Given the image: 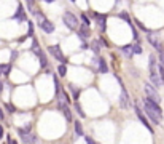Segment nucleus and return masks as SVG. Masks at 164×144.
Here are the masks:
<instances>
[{
    "label": "nucleus",
    "mask_w": 164,
    "mask_h": 144,
    "mask_svg": "<svg viewBox=\"0 0 164 144\" xmlns=\"http://www.w3.org/2000/svg\"><path fill=\"white\" fill-rule=\"evenodd\" d=\"M143 107H145L148 119L152 120V123H155V125L162 123V109L159 107V103H155L150 98H143Z\"/></svg>",
    "instance_id": "obj_1"
},
{
    "label": "nucleus",
    "mask_w": 164,
    "mask_h": 144,
    "mask_svg": "<svg viewBox=\"0 0 164 144\" xmlns=\"http://www.w3.org/2000/svg\"><path fill=\"white\" fill-rule=\"evenodd\" d=\"M62 21H64V24L67 26V29H72V31H75V29L78 27V24H80L78 18L75 16L72 11H65L64 16H62Z\"/></svg>",
    "instance_id": "obj_2"
},
{
    "label": "nucleus",
    "mask_w": 164,
    "mask_h": 144,
    "mask_svg": "<svg viewBox=\"0 0 164 144\" xmlns=\"http://www.w3.org/2000/svg\"><path fill=\"white\" fill-rule=\"evenodd\" d=\"M143 90H145L147 98H150L152 101H155V103H161V96L158 93V88H156L153 83H145L143 85Z\"/></svg>",
    "instance_id": "obj_3"
},
{
    "label": "nucleus",
    "mask_w": 164,
    "mask_h": 144,
    "mask_svg": "<svg viewBox=\"0 0 164 144\" xmlns=\"http://www.w3.org/2000/svg\"><path fill=\"white\" fill-rule=\"evenodd\" d=\"M48 51H49V54L54 58V59H58L59 63L67 64V59H65L64 53L61 51V47H59V45H51V47H48Z\"/></svg>",
    "instance_id": "obj_4"
},
{
    "label": "nucleus",
    "mask_w": 164,
    "mask_h": 144,
    "mask_svg": "<svg viewBox=\"0 0 164 144\" xmlns=\"http://www.w3.org/2000/svg\"><path fill=\"white\" fill-rule=\"evenodd\" d=\"M119 106L123 109H131V98L126 91V86L121 85V95H119Z\"/></svg>",
    "instance_id": "obj_5"
},
{
    "label": "nucleus",
    "mask_w": 164,
    "mask_h": 144,
    "mask_svg": "<svg viewBox=\"0 0 164 144\" xmlns=\"http://www.w3.org/2000/svg\"><path fill=\"white\" fill-rule=\"evenodd\" d=\"M147 39H148L150 43H152V47H153V48H156L158 51H164V47H162V43H161V40L158 39L156 34H153L152 31H150V32L147 34Z\"/></svg>",
    "instance_id": "obj_6"
},
{
    "label": "nucleus",
    "mask_w": 164,
    "mask_h": 144,
    "mask_svg": "<svg viewBox=\"0 0 164 144\" xmlns=\"http://www.w3.org/2000/svg\"><path fill=\"white\" fill-rule=\"evenodd\" d=\"M134 111H135V114H137V117H139V120H140V123H143V126L148 130L150 133H153V126L150 125V122H148V119L145 117V115L142 114V111H140V107L139 106H134Z\"/></svg>",
    "instance_id": "obj_7"
},
{
    "label": "nucleus",
    "mask_w": 164,
    "mask_h": 144,
    "mask_svg": "<svg viewBox=\"0 0 164 144\" xmlns=\"http://www.w3.org/2000/svg\"><path fill=\"white\" fill-rule=\"evenodd\" d=\"M38 27L42 29V31L45 34H53L54 32V24L49 21V19H43V21H40L38 23Z\"/></svg>",
    "instance_id": "obj_8"
},
{
    "label": "nucleus",
    "mask_w": 164,
    "mask_h": 144,
    "mask_svg": "<svg viewBox=\"0 0 164 144\" xmlns=\"http://www.w3.org/2000/svg\"><path fill=\"white\" fill-rule=\"evenodd\" d=\"M92 16L96 18V21H97V24L101 27V31L104 32L105 29H107V14H99V13L92 11Z\"/></svg>",
    "instance_id": "obj_9"
},
{
    "label": "nucleus",
    "mask_w": 164,
    "mask_h": 144,
    "mask_svg": "<svg viewBox=\"0 0 164 144\" xmlns=\"http://www.w3.org/2000/svg\"><path fill=\"white\" fill-rule=\"evenodd\" d=\"M13 19H15V21H18V23H24V21H27V16H26V13H24L22 5H19V7H18L16 13L13 14Z\"/></svg>",
    "instance_id": "obj_10"
},
{
    "label": "nucleus",
    "mask_w": 164,
    "mask_h": 144,
    "mask_svg": "<svg viewBox=\"0 0 164 144\" xmlns=\"http://www.w3.org/2000/svg\"><path fill=\"white\" fill-rule=\"evenodd\" d=\"M77 35H78V39H81L83 42H86L88 39H89V31H88V26L86 24H83L78 31H77Z\"/></svg>",
    "instance_id": "obj_11"
},
{
    "label": "nucleus",
    "mask_w": 164,
    "mask_h": 144,
    "mask_svg": "<svg viewBox=\"0 0 164 144\" xmlns=\"http://www.w3.org/2000/svg\"><path fill=\"white\" fill-rule=\"evenodd\" d=\"M121 53L124 54V56L128 58V59H131V58L135 54V53H134V45H132V43H129V45L121 47Z\"/></svg>",
    "instance_id": "obj_12"
},
{
    "label": "nucleus",
    "mask_w": 164,
    "mask_h": 144,
    "mask_svg": "<svg viewBox=\"0 0 164 144\" xmlns=\"http://www.w3.org/2000/svg\"><path fill=\"white\" fill-rule=\"evenodd\" d=\"M73 126H75V135L77 136H83L85 138V131H83V125L80 123V120L73 122Z\"/></svg>",
    "instance_id": "obj_13"
},
{
    "label": "nucleus",
    "mask_w": 164,
    "mask_h": 144,
    "mask_svg": "<svg viewBox=\"0 0 164 144\" xmlns=\"http://www.w3.org/2000/svg\"><path fill=\"white\" fill-rule=\"evenodd\" d=\"M97 59H99V72H101V74H107V72H108V66H107L105 59H104V58H97Z\"/></svg>",
    "instance_id": "obj_14"
},
{
    "label": "nucleus",
    "mask_w": 164,
    "mask_h": 144,
    "mask_svg": "<svg viewBox=\"0 0 164 144\" xmlns=\"http://www.w3.org/2000/svg\"><path fill=\"white\" fill-rule=\"evenodd\" d=\"M59 109H61V112L64 114V117L67 119V122H72V112H70L69 106H62V107H59Z\"/></svg>",
    "instance_id": "obj_15"
},
{
    "label": "nucleus",
    "mask_w": 164,
    "mask_h": 144,
    "mask_svg": "<svg viewBox=\"0 0 164 144\" xmlns=\"http://www.w3.org/2000/svg\"><path fill=\"white\" fill-rule=\"evenodd\" d=\"M21 141H22V142H37L38 139H37L34 135H30V133H26V135L21 136Z\"/></svg>",
    "instance_id": "obj_16"
},
{
    "label": "nucleus",
    "mask_w": 164,
    "mask_h": 144,
    "mask_svg": "<svg viewBox=\"0 0 164 144\" xmlns=\"http://www.w3.org/2000/svg\"><path fill=\"white\" fill-rule=\"evenodd\" d=\"M37 56H38V63H40V66H42V67H46V66H48V61H46V58H45L43 51H40Z\"/></svg>",
    "instance_id": "obj_17"
},
{
    "label": "nucleus",
    "mask_w": 164,
    "mask_h": 144,
    "mask_svg": "<svg viewBox=\"0 0 164 144\" xmlns=\"http://www.w3.org/2000/svg\"><path fill=\"white\" fill-rule=\"evenodd\" d=\"M58 74H59V77H65V74H67V64H64V63L59 64V67H58Z\"/></svg>",
    "instance_id": "obj_18"
},
{
    "label": "nucleus",
    "mask_w": 164,
    "mask_h": 144,
    "mask_svg": "<svg viewBox=\"0 0 164 144\" xmlns=\"http://www.w3.org/2000/svg\"><path fill=\"white\" fill-rule=\"evenodd\" d=\"M101 42L99 40H92V43H91V50L96 53V54H99V51H101Z\"/></svg>",
    "instance_id": "obj_19"
},
{
    "label": "nucleus",
    "mask_w": 164,
    "mask_h": 144,
    "mask_svg": "<svg viewBox=\"0 0 164 144\" xmlns=\"http://www.w3.org/2000/svg\"><path fill=\"white\" fill-rule=\"evenodd\" d=\"M30 128H32V125H30V123H27L24 128H19V130H18V133H19L21 136L26 135V133H30Z\"/></svg>",
    "instance_id": "obj_20"
},
{
    "label": "nucleus",
    "mask_w": 164,
    "mask_h": 144,
    "mask_svg": "<svg viewBox=\"0 0 164 144\" xmlns=\"http://www.w3.org/2000/svg\"><path fill=\"white\" fill-rule=\"evenodd\" d=\"M75 111L78 112V115H80V117H81V119H85V117H86V114L83 112V109H81L80 103H75Z\"/></svg>",
    "instance_id": "obj_21"
},
{
    "label": "nucleus",
    "mask_w": 164,
    "mask_h": 144,
    "mask_svg": "<svg viewBox=\"0 0 164 144\" xmlns=\"http://www.w3.org/2000/svg\"><path fill=\"white\" fill-rule=\"evenodd\" d=\"M134 23L137 24V27L140 29V31H143V32H147V34L150 32V29H147V26H145L143 23H140V21H137V19H134Z\"/></svg>",
    "instance_id": "obj_22"
},
{
    "label": "nucleus",
    "mask_w": 164,
    "mask_h": 144,
    "mask_svg": "<svg viewBox=\"0 0 164 144\" xmlns=\"http://www.w3.org/2000/svg\"><path fill=\"white\" fill-rule=\"evenodd\" d=\"M10 70H11V64H2V72H3L5 77L10 75Z\"/></svg>",
    "instance_id": "obj_23"
},
{
    "label": "nucleus",
    "mask_w": 164,
    "mask_h": 144,
    "mask_svg": "<svg viewBox=\"0 0 164 144\" xmlns=\"http://www.w3.org/2000/svg\"><path fill=\"white\" fill-rule=\"evenodd\" d=\"M27 24H29V29H27V37H34V23L27 21Z\"/></svg>",
    "instance_id": "obj_24"
},
{
    "label": "nucleus",
    "mask_w": 164,
    "mask_h": 144,
    "mask_svg": "<svg viewBox=\"0 0 164 144\" xmlns=\"http://www.w3.org/2000/svg\"><path fill=\"white\" fill-rule=\"evenodd\" d=\"M80 16H81V21H83V24H86V26H91V19L88 18V14H86V13H81Z\"/></svg>",
    "instance_id": "obj_25"
},
{
    "label": "nucleus",
    "mask_w": 164,
    "mask_h": 144,
    "mask_svg": "<svg viewBox=\"0 0 164 144\" xmlns=\"http://www.w3.org/2000/svg\"><path fill=\"white\" fill-rule=\"evenodd\" d=\"M118 16H119V18H123V19H124L126 23H129V21H131V16H129V14H128L126 11H121V13L118 14Z\"/></svg>",
    "instance_id": "obj_26"
},
{
    "label": "nucleus",
    "mask_w": 164,
    "mask_h": 144,
    "mask_svg": "<svg viewBox=\"0 0 164 144\" xmlns=\"http://www.w3.org/2000/svg\"><path fill=\"white\" fill-rule=\"evenodd\" d=\"M69 88H70V90L73 91V98L77 99V98L80 96V90H78V88H75V86H73V85H69Z\"/></svg>",
    "instance_id": "obj_27"
},
{
    "label": "nucleus",
    "mask_w": 164,
    "mask_h": 144,
    "mask_svg": "<svg viewBox=\"0 0 164 144\" xmlns=\"http://www.w3.org/2000/svg\"><path fill=\"white\" fill-rule=\"evenodd\" d=\"M158 70H159V75H161V79H162V83H164V64H158Z\"/></svg>",
    "instance_id": "obj_28"
},
{
    "label": "nucleus",
    "mask_w": 164,
    "mask_h": 144,
    "mask_svg": "<svg viewBox=\"0 0 164 144\" xmlns=\"http://www.w3.org/2000/svg\"><path fill=\"white\" fill-rule=\"evenodd\" d=\"M142 51H143V50H142V47L139 45V43H134V53H135V54H140Z\"/></svg>",
    "instance_id": "obj_29"
},
{
    "label": "nucleus",
    "mask_w": 164,
    "mask_h": 144,
    "mask_svg": "<svg viewBox=\"0 0 164 144\" xmlns=\"http://www.w3.org/2000/svg\"><path fill=\"white\" fill-rule=\"evenodd\" d=\"M27 7H29V10H34V5H35V0H26Z\"/></svg>",
    "instance_id": "obj_30"
},
{
    "label": "nucleus",
    "mask_w": 164,
    "mask_h": 144,
    "mask_svg": "<svg viewBox=\"0 0 164 144\" xmlns=\"http://www.w3.org/2000/svg\"><path fill=\"white\" fill-rule=\"evenodd\" d=\"M5 107L8 109V112H16V107L11 106V104H5Z\"/></svg>",
    "instance_id": "obj_31"
},
{
    "label": "nucleus",
    "mask_w": 164,
    "mask_h": 144,
    "mask_svg": "<svg viewBox=\"0 0 164 144\" xmlns=\"http://www.w3.org/2000/svg\"><path fill=\"white\" fill-rule=\"evenodd\" d=\"M99 42H101V45H102V47H105V48H107V47H108V43H107V40H104V39H102V37H101V39H99Z\"/></svg>",
    "instance_id": "obj_32"
},
{
    "label": "nucleus",
    "mask_w": 164,
    "mask_h": 144,
    "mask_svg": "<svg viewBox=\"0 0 164 144\" xmlns=\"http://www.w3.org/2000/svg\"><path fill=\"white\" fill-rule=\"evenodd\" d=\"M85 141H86V142H89V144H94V142H96V141H94L92 138H89V136H85Z\"/></svg>",
    "instance_id": "obj_33"
},
{
    "label": "nucleus",
    "mask_w": 164,
    "mask_h": 144,
    "mask_svg": "<svg viewBox=\"0 0 164 144\" xmlns=\"http://www.w3.org/2000/svg\"><path fill=\"white\" fill-rule=\"evenodd\" d=\"M159 59H161L159 63H161V64H164V51H159Z\"/></svg>",
    "instance_id": "obj_34"
},
{
    "label": "nucleus",
    "mask_w": 164,
    "mask_h": 144,
    "mask_svg": "<svg viewBox=\"0 0 164 144\" xmlns=\"http://www.w3.org/2000/svg\"><path fill=\"white\" fill-rule=\"evenodd\" d=\"M88 48H89V45H88L86 42H83V43H81V50H88Z\"/></svg>",
    "instance_id": "obj_35"
},
{
    "label": "nucleus",
    "mask_w": 164,
    "mask_h": 144,
    "mask_svg": "<svg viewBox=\"0 0 164 144\" xmlns=\"http://www.w3.org/2000/svg\"><path fill=\"white\" fill-rule=\"evenodd\" d=\"M15 58H18V53L16 51H11V61L15 59Z\"/></svg>",
    "instance_id": "obj_36"
},
{
    "label": "nucleus",
    "mask_w": 164,
    "mask_h": 144,
    "mask_svg": "<svg viewBox=\"0 0 164 144\" xmlns=\"http://www.w3.org/2000/svg\"><path fill=\"white\" fill-rule=\"evenodd\" d=\"M2 138H3V126L0 125V139H2Z\"/></svg>",
    "instance_id": "obj_37"
},
{
    "label": "nucleus",
    "mask_w": 164,
    "mask_h": 144,
    "mask_svg": "<svg viewBox=\"0 0 164 144\" xmlns=\"http://www.w3.org/2000/svg\"><path fill=\"white\" fill-rule=\"evenodd\" d=\"M5 119V115H3V111H2V107H0V120H3Z\"/></svg>",
    "instance_id": "obj_38"
},
{
    "label": "nucleus",
    "mask_w": 164,
    "mask_h": 144,
    "mask_svg": "<svg viewBox=\"0 0 164 144\" xmlns=\"http://www.w3.org/2000/svg\"><path fill=\"white\" fill-rule=\"evenodd\" d=\"M2 91H3V83L0 82V95H2Z\"/></svg>",
    "instance_id": "obj_39"
},
{
    "label": "nucleus",
    "mask_w": 164,
    "mask_h": 144,
    "mask_svg": "<svg viewBox=\"0 0 164 144\" xmlns=\"http://www.w3.org/2000/svg\"><path fill=\"white\" fill-rule=\"evenodd\" d=\"M43 2H46V3H53V2H56V0H43Z\"/></svg>",
    "instance_id": "obj_40"
},
{
    "label": "nucleus",
    "mask_w": 164,
    "mask_h": 144,
    "mask_svg": "<svg viewBox=\"0 0 164 144\" xmlns=\"http://www.w3.org/2000/svg\"><path fill=\"white\" fill-rule=\"evenodd\" d=\"M2 74H3V72H2V66H0V77H2Z\"/></svg>",
    "instance_id": "obj_41"
},
{
    "label": "nucleus",
    "mask_w": 164,
    "mask_h": 144,
    "mask_svg": "<svg viewBox=\"0 0 164 144\" xmlns=\"http://www.w3.org/2000/svg\"><path fill=\"white\" fill-rule=\"evenodd\" d=\"M70 2H77V0H70Z\"/></svg>",
    "instance_id": "obj_42"
}]
</instances>
